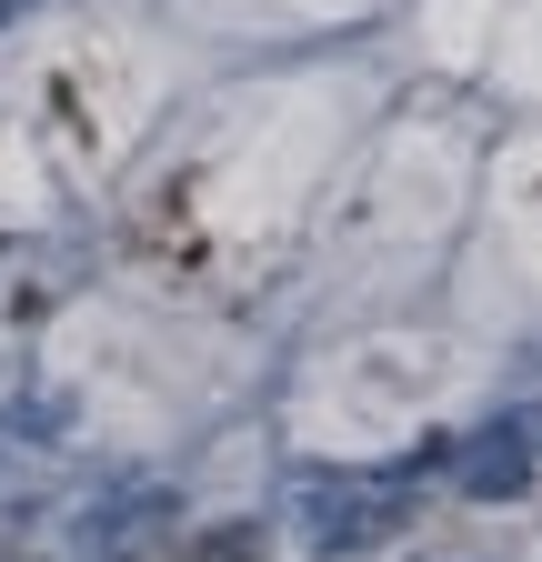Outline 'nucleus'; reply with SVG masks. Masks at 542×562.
Wrapping results in <instances>:
<instances>
[{
	"instance_id": "nucleus-1",
	"label": "nucleus",
	"mask_w": 542,
	"mask_h": 562,
	"mask_svg": "<svg viewBox=\"0 0 542 562\" xmlns=\"http://www.w3.org/2000/svg\"><path fill=\"white\" fill-rule=\"evenodd\" d=\"M402 513H413V482L402 472H352V482L312 492V542L321 552H372V542L402 532Z\"/></svg>"
},
{
	"instance_id": "nucleus-2",
	"label": "nucleus",
	"mask_w": 542,
	"mask_h": 562,
	"mask_svg": "<svg viewBox=\"0 0 542 562\" xmlns=\"http://www.w3.org/2000/svg\"><path fill=\"white\" fill-rule=\"evenodd\" d=\"M462 492L472 503H522L532 492V432L522 422H493V432L462 442Z\"/></svg>"
},
{
	"instance_id": "nucleus-3",
	"label": "nucleus",
	"mask_w": 542,
	"mask_h": 562,
	"mask_svg": "<svg viewBox=\"0 0 542 562\" xmlns=\"http://www.w3.org/2000/svg\"><path fill=\"white\" fill-rule=\"evenodd\" d=\"M251 552V522H232V532H212V542H201V562H241Z\"/></svg>"
},
{
	"instance_id": "nucleus-4",
	"label": "nucleus",
	"mask_w": 542,
	"mask_h": 562,
	"mask_svg": "<svg viewBox=\"0 0 542 562\" xmlns=\"http://www.w3.org/2000/svg\"><path fill=\"white\" fill-rule=\"evenodd\" d=\"M0 562H21V542H0Z\"/></svg>"
},
{
	"instance_id": "nucleus-5",
	"label": "nucleus",
	"mask_w": 542,
	"mask_h": 562,
	"mask_svg": "<svg viewBox=\"0 0 542 562\" xmlns=\"http://www.w3.org/2000/svg\"><path fill=\"white\" fill-rule=\"evenodd\" d=\"M0 11H21V0H0Z\"/></svg>"
}]
</instances>
